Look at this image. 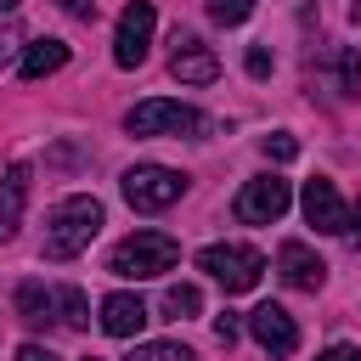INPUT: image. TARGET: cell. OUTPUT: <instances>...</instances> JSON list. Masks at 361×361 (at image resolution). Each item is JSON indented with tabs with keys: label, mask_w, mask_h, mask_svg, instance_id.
Wrapping results in <instances>:
<instances>
[{
	"label": "cell",
	"mask_w": 361,
	"mask_h": 361,
	"mask_svg": "<svg viewBox=\"0 0 361 361\" xmlns=\"http://www.w3.org/2000/svg\"><path fill=\"white\" fill-rule=\"evenodd\" d=\"M17 361H56V355H51L45 344H23V350H17Z\"/></svg>",
	"instance_id": "cell-27"
},
{
	"label": "cell",
	"mask_w": 361,
	"mask_h": 361,
	"mask_svg": "<svg viewBox=\"0 0 361 361\" xmlns=\"http://www.w3.org/2000/svg\"><path fill=\"white\" fill-rule=\"evenodd\" d=\"M316 361H361V350H355V344H327Z\"/></svg>",
	"instance_id": "cell-24"
},
{
	"label": "cell",
	"mask_w": 361,
	"mask_h": 361,
	"mask_svg": "<svg viewBox=\"0 0 361 361\" xmlns=\"http://www.w3.org/2000/svg\"><path fill=\"white\" fill-rule=\"evenodd\" d=\"M118 192H124V203H130L135 214H158V209L180 203L186 175H180V169H169V164H135V169H124Z\"/></svg>",
	"instance_id": "cell-3"
},
{
	"label": "cell",
	"mask_w": 361,
	"mask_h": 361,
	"mask_svg": "<svg viewBox=\"0 0 361 361\" xmlns=\"http://www.w3.org/2000/svg\"><path fill=\"white\" fill-rule=\"evenodd\" d=\"M17 316H23L28 327H51V322H62L56 288H45V282H23V288H17Z\"/></svg>",
	"instance_id": "cell-14"
},
{
	"label": "cell",
	"mask_w": 361,
	"mask_h": 361,
	"mask_svg": "<svg viewBox=\"0 0 361 361\" xmlns=\"http://www.w3.org/2000/svg\"><path fill=\"white\" fill-rule=\"evenodd\" d=\"M169 73L180 79V85H214L220 79V56L197 39V34H186V28H175V51H169Z\"/></svg>",
	"instance_id": "cell-8"
},
{
	"label": "cell",
	"mask_w": 361,
	"mask_h": 361,
	"mask_svg": "<svg viewBox=\"0 0 361 361\" xmlns=\"http://www.w3.org/2000/svg\"><path fill=\"white\" fill-rule=\"evenodd\" d=\"M85 361H96V355H85Z\"/></svg>",
	"instance_id": "cell-30"
},
{
	"label": "cell",
	"mask_w": 361,
	"mask_h": 361,
	"mask_svg": "<svg viewBox=\"0 0 361 361\" xmlns=\"http://www.w3.org/2000/svg\"><path fill=\"white\" fill-rule=\"evenodd\" d=\"M209 6V17L220 23V28H237V23H248V11H254V0H203Z\"/></svg>",
	"instance_id": "cell-20"
},
{
	"label": "cell",
	"mask_w": 361,
	"mask_h": 361,
	"mask_svg": "<svg viewBox=\"0 0 361 361\" xmlns=\"http://www.w3.org/2000/svg\"><path fill=\"white\" fill-rule=\"evenodd\" d=\"M316 73L327 79V90H333L338 102H350V96L361 90V56H355L350 45H333V51L316 62Z\"/></svg>",
	"instance_id": "cell-13"
},
{
	"label": "cell",
	"mask_w": 361,
	"mask_h": 361,
	"mask_svg": "<svg viewBox=\"0 0 361 361\" xmlns=\"http://www.w3.org/2000/svg\"><path fill=\"white\" fill-rule=\"evenodd\" d=\"M96 231H102V203H96L90 192L62 197V203L51 209V220H45V259H73V254H85Z\"/></svg>",
	"instance_id": "cell-1"
},
{
	"label": "cell",
	"mask_w": 361,
	"mask_h": 361,
	"mask_svg": "<svg viewBox=\"0 0 361 361\" xmlns=\"http://www.w3.org/2000/svg\"><path fill=\"white\" fill-rule=\"evenodd\" d=\"M152 28H158L152 0H130L118 11V28H113V62L118 68H141L147 62V45H152Z\"/></svg>",
	"instance_id": "cell-5"
},
{
	"label": "cell",
	"mask_w": 361,
	"mask_h": 361,
	"mask_svg": "<svg viewBox=\"0 0 361 361\" xmlns=\"http://www.w3.org/2000/svg\"><path fill=\"white\" fill-rule=\"evenodd\" d=\"M17 6H23V0H0V11H17Z\"/></svg>",
	"instance_id": "cell-29"
},
{
	"label": "cell",
	"mask_w": 361,
	"mask_h": 361,
	"mask_svg": "<svg viewBox=\"0 0 361 361\" xmlns=\"http://www.w3.org/2000/svg\"><path fill=\"white\" fill-rule=\"evenodd\" d=\"M68 17H79V23H96V0H56Z\"/></svg>",
	"instance_id": "cell-23"
},
{
	"label": "cell",
	"mask_w": 361,
	"mask_h": 361,
	"mask_svg": "<svg viewBox=\"0 0 361 361\" xmlns=\"http://www.w3.org/2000/svg\"><path fill=\"white\" fill-rule=\"evenodd\" d=\"M276 271H282V282L299 288V293H316V288L327 282V265H322L305 243H282V248H276Z\"/></svg>",
	"instance_id": "cell-11"
},
{
	"label": "cell",
	"mask_w": 361,
	"mask_h": 361,
	"mask_svg": "<svg viewBox=\"0 0 361 361\" xmlns=\"http://www.w3.org/2000/svg\"><path fill=\"white\" fill-rule=\"evenodd\" d=\"M175 259H180V243L169 237V231H135V237H124L113 254H107V271L113 276H164V271H175Z\"/></svg>",
	"instance_id": "cell-2"
},
{
	"label": "cell",
	"mask_w": 361,
	"mask_h": 361,
	"mask_svg": "<svg viewBox=\"0 0 361 361\" xmlns=\"http://www.w3.org/2000/svg\"><path fill=\"white\" fill-rule=\"evenodd\" d=\"M197 271H209L226 293H248V288H259V276H265V254L248 248V243H209V248L197 254Z\"/></svg>",
	"instance_id": "cell-4"
},
{
	"label": "cell",
	"mask_w": 361,
	"mask_h": 361,
	"mask_svg": "<svg viewBox=\"0 0 361 361\" xmlns=\"http://www.w3.org/2000/svg\"><path fill=\"white\" fill-rule=\"evenodd\" d=\"M248 73H254V79H265V73H271V56H265V51H259V45H254V51H248Z\"/></svg>",
	"instance_id": "cell-25"
},
{
	"label": "cell",
	"mask_w": 361,
	"mask_h": 361,
	"mask_svg": "<svg viewBox=\"0 0 361 361\" xmlns=\"http://www.w3.org/2000/svg\"><path fill=\"white\" fill-rule=\"evenodd\" d=\"M299 203H305V220H310L316 231H350V209H344V197H338V186H333L327 175L305 180Z\"/></svg>",
	"instance_id": "cell-9"
},
{
	"label": "cell",
	"mask_w": 361,
	"mask_h": 361,
	"mask_svg": "<svg viewBox=\"0 0 361 361\" xmlns=\"http://www.w3.org/2000/svg\"><path fill=\"white\" fill-rule=\"evenodd\" d=\"M23 197H28V169L17 164V169H6V180H0V243H11V237H17Z\"/></svg>",
	"instance_id": "cell-15"
},
{
	"label": "cell",
	"mask_w": 361,
	"mask_h": 361,
	"mask_svg": "<svg viewBox=\"0 0 361 361\" xmlns=\"http://www.w3.org/2000/svg\"><path fill=\"white\" fill-rule=\"evenodd\" d=\"M68 68V45L62 39H34L28 51H23V79L34 85V79H51V73H62Z\"/></svg>",
	"instance_id": "cell-16"
},
{
	"label": "cell",
	"mask_w": 361,
	"mask_h": 361,
	"mask_svg": "<svg viewBox=\"0 0 361 361\" xmlns=\"http://www.w3.org/2000/svg\"><path fill=\"white\" fill-rule=\"evenodd\" d=\"M214 338L231 344V338H237V316H214Z\"/></svg>",
	"instance_id": "cell-26"
},
{
	"label": "cell",
	"mask_w": 361,
	"mask_h": 361,
	"mask_svg": "<svg viewBox=\"0 0 361 361\" xmlns=\"http://www.w3.org/2000/svg\"><path fill=\"white\" fill-rule=\"evenodd\" d=\"M259 152H265V158H276V164H288V158H299V141L276 130V135H265V141H259Z\"/></svg>",
	"instance_id": "cell-21"
},
{
	"label": "cell",
	"mask_w": 361,
	"mask_h": 361,
	"mask_svg": "<svg viewBox=\"0 0 361 361\" xmlns=\"http://www.w3.org/2000/svg\"><path fill=\"white\" fill-rule=\"evenodd\" d=\"M164 310H169V316H197V310H203V293H197L192 282H169V288H164Z\"/></svg>",
	"instance_id": "cell-17"
},
{
	"label": "cell",
	"mask_w": 361,
	"mask_h": 361,
	"mask_svg": "<svg viewBox=\"0 0 361 361\" xmlns=\"http://www.w3.org/2000/svg\"><path fill=\"white\" fill-rule=\"evenodd\" d=\"M288 203H293V192H288V180H282V175H254V180L237 192L231 214H237L243 226H271V220H282V214H288Z\"/></svg>",
	"instance_id": "cell-7"
},
{
	"label": "cell",
	"mask_w": 361,
	"mask_h": 361,
	"mask_svg": "<svg viewBox=\"0 0 361 361\" xmlns=\"http://www.w3.org/2000/svg\"><path fill=\"white\" fill-rule=\"evenodd\" d=\"M130 361H197L186 344H175V338H152V344H141Z\"/></svg>",
	"instance_id": "cell-19"
},
{
	"label": "cell",
	"mask_w": 361,
	"mask_h": 361,
	"mask_svg": "<svg viewBox=\"0 0 361 361\" xmlns=\"http://www.w3.org/2000/svg\"><path fill=\"white\" fill-rule=\"evenodd\" d=\"M17 51H23V34H17L11 23H0V68H6V62H11Z\"/></svg>",
	"instance_id": "cell-22"
},
{
	"label": "cell",
	"mask_w": 361,
	"mask_h": 361,
	"mask_svg": "<svg viewBox=\"0 0 361 361\" xmlns=\"http://www.w3.org/2000/svg\"><path fill=\"white\" fill-rule=\"evenodd\" d=\"M344 237H350V243L361 248V203H355V214H350V231H344Z\"/></svg>",
	"instance_id": "cell-28"
},
{
	"label": "cell",
	"mask_w": 361,
	"mask_h": 361,
	"mask_svg": "<svg viewBox=\"0 0 361 361\" xmlns=\"http://www.w3.org/2000/svg\"><path fill=\"white\" fill-rule=\"evenodd\" d=\"M147 322H152V316H147V305H141L135 293H107V299H102V333H107V338H135Z\"/></svg>",
	"instance_id": "cell-12"
},
{
	"label": "cell",
	"mask_w": 361,
	"mask_h": 361,
	"mask_svg": "<svg viewBox=\"0 0 361 361\" xmlns=\"http://www.w3.org/2000/svg\"><path fill=\"white\" fill-rule=\"evenodd\" d=\"M124 130H130V135H180V130H203V118H197V107H186V102L152 96V102H135V107L124 113Z\"/></svg>",
	"instance_id": "cell-6"
},
{
	"label": "cell",
	"mask_w": 361,
	"mask_h": 361,
	"mask_svg": "<svg viewBox=\"0 0 361 361\" xmlns=\"http://www.w3.org/2000/svg\"><path fill=\"white\" fill-rule=\"evenodd\" d=\"M56 305H62V327H90V305L79 288H56Z\"/></svg>",
	"instance_id": "cell-18"
},
{
	"label": "cell",
	"mask_w": 361,
	"mask_h": 361,
	"mask_svg": "<svg viewBox=\"0 0 361 361\" xmlns=\"http://www.w3.org/2000/svg\"><path fill=\"white\" fill-rule=\"evenodd\" d=\"M248 333H254L271 355H293V350H299V327H293V316H288L282 305H259V310H248Z\"/></svg>",
	"instance_id": "cell-10"
}]
</instances>
